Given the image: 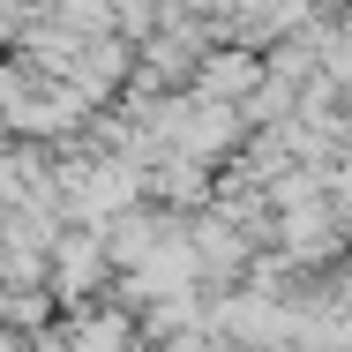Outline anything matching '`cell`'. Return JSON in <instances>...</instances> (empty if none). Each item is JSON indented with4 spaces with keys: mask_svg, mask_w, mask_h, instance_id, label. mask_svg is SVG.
I'll use <instances>...</instances> for the list:
<instances>
[{
    "mask_svg": "<svg viewBox=\"0 0 352 352\" xmlns=\"http://www.w3.org/2000/svg\"><path fill=\"white\" fill-rule=\"evenodd\" d=\"M203 90H210V98H232V90H248V60H210Z\"/></svg>",
    "mask_w": 352,
    "mask_h": 352,
    "instance_id": "6da1fadb",
    "label": "cell"
}]
</instances>
